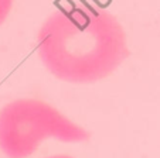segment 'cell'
<instances>
[{"label": "cell", "instance_id": "3", "mask_svg": "<svg viewBox=\"0 0 160 158\" xmlns=\"http://www.w3.org/2000/svg\"><path fill=\"white\" fill-rule=\"evenodd\" d=\"M13 2L14 0H0V26L6 21L9 13L12 12Z\"/></svg>", "mask_w": 160, "mask_h": 158}, {"label": "cell", "instance_id": "2", "mask_svg": "<svg viewBox=\"0 0 160 158\" xmlns=\"http://www.w3.org/2000/svg\"><path fill=\"white\" fill-rule=\"evenodd\" d=\"M48 137L78 143L89 133L37 99H18L0 110V150L9 158H27Z\"/></svg>", "mask_w": 160, "mask_h": 158}, {"label": "cell", "instance_id": "1", "mask_svg": "<svg viewBox=\"0 0 160 158\" xmlns=\"http://www.w3.org/2000/svg\"><path fill=\"white\" fill-rule=\"evenodd\" d=\"M37 52L55 78L70 84L101 81L129 57L118 18L82 0L60 4L45 18L37 34Z\"/></svg>", "mask_w": 160, "mask_h": 158}, {"label": "cell", "instance_id": "4", "mask_svg": "<svg viewBox=\"0 0 160 158\" xmlns=\"http://www.w3.org/2000/svg\"><path fill=\"white\" fill-rule=\"evenodd\" d=\"M48 158H72V157H68V155H52V157Z\"/></svg>", "mask_w": 160, "mask_h": 158}]
</instances>
